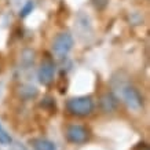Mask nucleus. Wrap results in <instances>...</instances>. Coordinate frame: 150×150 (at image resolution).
<instances>
[{
	"instance_id": "nucleus-11",
	"label": "nucleus",
	"mask_w": 150,
	"mask_h": 150,
	"mask_svg": "<svg viewBox=\"0 0 150 150\" xmlns=\"http://www.w3.org/2000/svg\"><path fill=\"white\" fill-rule=\"evenodd\" d=\"M132 150H150L149 149V145L147 143H145V142H141V143H138L135 147Z\"/></svg>"
},
{
	"instance_id": "nucleus-9",
	"label": "nucleus",
	"mask_w": 150,
	"mask_h": 150,
	"mask_svg": "<svg viewBox=\"0 0 150 150\" xmlns=\"http://www.w3.org/2000/svg\"><path fill=\"white\" fill-rule=\"evenodd\" d=\"M33 7H35V4H33V1L32 0H29V1H26V4L23 6L22 8L19 10V15L21 17H26V15H29V14L32 13V10H33Z\"/></svg>"
},
{
	"instance_id": "nucleus-10",
	"label": "nucleus",
	"mask_w": 150,
	"mask_h": 150,
	"mask_svg": "<svg viewBox=\"0 0 150 150\" xmlns=\"http://www.w3.org/2000/svg\"><path fill=\"white\" fill-rule=\"evenodd\" d=\"M92 6L95 7L96 10H105L109 4V0H91Z\"/></svg>"
},
{
	"instance_id": "nucleus-4",
	"label": "nucleus",
	"mask_w": 150,
	"mask_h": 150,
	"mask_svg": "<svg viewBox=\"0 0 150 150\" xmlns=\"http://www.w3.org/2000/svg\"><path fill=\"white\" fill-rule=\"evenodd\" d=\"M65 135H66V139L73 145H83V143L90 141V137H91L90 131L84 125H80V124L68 125Z\"/></svg>"
},
{
	"instance_id": "nucleus-6",
	"label": "nucleus",
	"mask_w": 150,
	"mask_h": 150,
	"mask_svg": "<svg viewBox=\"0 0 150 150\" xmlns=\"http://www.w3.org/2000/svg\"><path fill=\"white\" fill-rule=\"evenodd\" d=\"M99 108L105 113H112L118 108V98L113 92H105L99 98Z\"/></svg>"
},
{
	"instance_id": "nucleus-3",
	"label": "nucleus",
	"mask_w": 150,
	"mask_h": 150,
	"mask_svg": "<svg viewBox=\"0 0 150 150\" xmlns=\"http://www.w3.org/2000/svg\"><path fill=\"white\" fill-rule=\"evenodd\" d=\"M74 40L69 32H61L52 41V51L57 58H65L72 51Z\"/></svg>"
},
{
	"instance_id": "nucleus-5",
	"label": "nucleus",
	"mask_w": 150,
	"mask_h": 150,
	"mask_svg": "<svg viewBox=\"0 0 150 150\" xmlns=\"http://www.w3.org/2000/svg\"><path fill=\"white\" fill-rule=\"evenodd\" d=\"M55 64L51 58H44L41 61L39 70H37V79L40 84L43 86H50L51 83L54 81V76H55Z\"/></svg>"
},
{
	"instance_id": "nucleus-1",
	"label": "nucleus",
	"mask_w": 150,
	"mask_h": 150,
	"mask_svg": "<svg viewBox=\"0 0 150 150\" xmlns=\"http://www.w3.org/2000/svg\"><path fill=\"white\" fill-rule=\"evenodd\" d=\"M95 103L90 95L74 96L66 102V110L76 117H87L94 112Z\"/></svg>"
},
{
	"instance_id": "nucleus-8",
	"label": "nucleus",
	"mask_w": 150,
	"mask_h": 150,
	"mask_svg": "<svg viewBox=\"0 0 150 150\" xmlns=\"http://www.w3.org/2000/svg\"><path fill=\"white\" fill-rule=\"evenodd\" d=\"M13 143V138L10 137V134L6 131V128L0 123V145L1 146H8Z\"/></svg>"
},
{
	"instance_id": "nucleus-7",
	"label": "nucleus",
	"mask_w": 150,
	"mask_h": 150,
	"mask_svg": "<svg viewBox=\"0 0 150 150\" xmlns=\"http://www.w3.org/2000/svg\"><path fill=\"white\" fill-rule=\"evenodd\" d=\"M29 145L35 150H57L54 142L48 141L46 138H33L29 141Z\"/></svg>"
},
{
	"instance_id": "nucleus-2",
	"label": "nucleus",
	"mask_w": 150,
	"mask_h": 150,
	"mask_svg": "<svg viewBox=\"0 0 150 150\" xmlns=\"http://www.w3.org/2000/svg\"><path fill=\"white\" fill-rule=\"evenodd\" d=\"M118 94L129 109L141 110L143 108V96L135 86H132L129 83H123L118 87Z\"/></svg>"
}]
</instances>
